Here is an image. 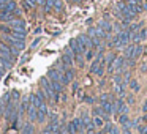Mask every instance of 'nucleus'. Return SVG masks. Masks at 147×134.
Here are the masks:
<instances>
[{"label": "nucleus", "instance_id": "nucleus-33", "mask_svg": "<svg viewBox=\"0 0 147 134\" xmlns=\"http://www.w3.org/2000/svg\"><path fill=\"white\" fill-rule=\"evenodd\" d=\"M133 103H134V98H133V96H130V98H128V104H133Z\"/></svg>", "mask_w": 147, "mask_h": 134}, {"label": "nucleus", "instance_id": "nucleus-4", "mask_svg": "<svg viewBox=\"0 0 147 134\" xmlns=\"http://www.w3.org/2000/svg\"><path fill=\"white\" fill-rule=\"evenodd\" d=\"M48 114H49V109L46 104L40 106L38 107V112H36V120H38V123H45V120L48 118Z\"/></svg>", "mask_w": 147, "mask_h": 134}, {"label": "nucleus", "instance_id": "nucleus-3", "mask_svg": "<svg viewBox=\"0 0 147 134\" xmlns=\"http://www.w3.org/2000/svg\"><path fill=\"white\" fill-rule=\"evenodd\" d=\"M78 41L81 44V49H82V54H86L87 49L92 48V38L89 35H79L78 36Z\"/></svg>", "mask_w": 147, "mask_h": 134}, {"label": "nucleus", "instance_id": "nucleus-2", "mask_svg": "<svg viewBox=\"0 0 147 134\" xmlns=\"http://www.w3.org/2000/svg\"><path fill=\"white\" fill-rule=\"evenodd\" d=\"M123 63H125V58L115 55L111 60V63H108V73L112 74V73H115V71H120V68L123 66Z\"/></svg>", "mask_w": 147, "mask_h": 134}, {"label": "nucleus", "instance_id": "nucleus-12", "mask_svg": "<svg viewBox=\"0 0 147 134\" xmlns=\"http://www.w3.org/2000/svg\"><path fill=\"white\" fill-rule=\"evenodd\" d=\"M11 36H14V38H19V40H26L27 33L26 30H19V29H11Z\"/></svg>", "mask_w": 147, "mask_h": 134}, {"label": "nucleus", "instance_id": "nucleus-13", "mask_svg": "<svg viewBox=\"0 0 147 134\" xmlns=\"http://www.w3.org/2000/svg\"><path fill=\"white\" fill-rule=\"evenodd\" d=\"M27 112H29V118L30 121H35L36 120V112H38V107H35L33 104L29 106V109H27Z\"/></svg>", "mask_w": 147, "mask_h": 134}, {"label": "nucleus", "instance_id": "nucleus-16", "mask_svg": "<svg viewBox=\"0 0 147 134\" xmlns=\"http://www.w3.org/2000/svg\"><path fill=\"white\" fill-rule=\"evenodd\" d=\"M35 133V128H33L32 123H26L22 128V134H33Z\"/></svg>", "mask_w": 147, "mask_h": 134}, {"label": "nucleus", "instance_id": "nucleus-26", "mask_svg": "<svg viewBox=\"0 0 147 134\" xmlns=\"http://www.w3.org/2000/svg\"><path fill=\"white\" fill-rule=\"evenodd\" d=\"M3 74H5V66L0 63V77H3Z\"/></svg>", "mask_w": 147, "mask_h": 134}, {"label": "nucleus", "instance_id": "nucleus-32", "mask_svg": "<svg viewBox=\"0 0 147 134\" xmlns=\"http://www.w3.org/2000/svg\"><path fill=\"white\" fill-rule=\"evenodd\" d=\"M27 60H29V55H24L22 60H21V63H24V62H27Z\"/></svg>", "mask_w": 147, "mask_h": 134}, {"label": "nucleus", "instance_id": "nucleus-38", "mask_svg": "<svg viewBox=\"0 0 147 134\" xmlns=\"http://www.w3.org/2000/svg\"><path fill=\"white\" fill-rule=\"evenodd\" d=\"M144 70H146V71H147V66H144Z\"/></svg>", "mask_w": 147, "mask_h": 134}, {"label": "nucleus", "instance_id": "nucleus-36", "mask_svg": "<svg viewBox=\"0 0 147 134\" xmlns=\"http://www.w3.org/2000/svg\"><path fill=\"white\" fill-rule=\"evenodd\" d=\"M123 134H131V133H130V129H125V133H123Z\"/></svg>", "mask_w": 147, "mask_h": 134}, {"label": "nucleus", "instance_id": "nucleus-14", "mask_svg": "<svg viewBox=\"0 0 147 134\" xmlns=\"http://www.w3.org/2000/svg\"><path fill=\"white\" fill-rule=\"evenodd\" d=\"M105 120L106 118L103 117V115H93V125H95V128L105 126Z\"/></svg>", "mask_w": 147, "mask_h": 134}, {"label": "nucleus", "instance_id": "nucleus-9", "mask_svg": "<svg viewBox=\"0 0 147 134\" xmlns=\"http://www.w3.org/2000/svg\"><path fill=\"white\" fill-rule=\"evenodd\" d=\"M70 48H71V51L74 52V55L82 54V49H81V44H79V41H78V38H73L70 41Z\"/></svg>", "mask_w": 147, "mask_h": 134}, {"label": "nucleus", "instance_id": "nucleus-11", "mask_svg": "<svg viewBox=\"0 0 147 134\" xmlns=\"http://www.w3.org/2000/svg\"><path fill=\"white\" fill-rule=\"evenodd\" d=\"M98 27L103 30V32H106L108 33V36H111V30H112V25L108 22V21H100V24H98Z\"/></svg>", "mask_w": 147, "mask_h": 134}, {"label": "nucleus", "instance_id": "nucleus-21", "mask_svg": "<svg viewBox=\"0 0 147 134\" xmlns=\"http://www.w3.org/2000/svg\"><path fill=\"white\" fill-rule=\"evenodd\" d=\"M0 32H3V33H11V27L10 25H0Z\"/></svg>", "mask_w": 147, "mask_h": 134}, {"label": "nucleus", "instance_id": "nucleus-6", "mask_svg": "<svg viewBox=\"0 0 147 134\" xmlns=\"http://www.w3.org/2000/svg\"><path fill=\"white\" fill-rule=\"evenodd\" d=\"M8 25H10L11 29L27 30V24H26V21H22V19H13V21H10V22H8Z\"/></svg>", "mask_w": 147, "mask_h": 134}, {"label": "nucleus", "instance_id": "nucleus-35", "mask_svg": "<svg viewBox=\"0 0 147 134\" xmlns=\"http://www.w3.org/2000/svg\"><path fill=\"white\" fill-rule=\"evenodd\" d=\"M95 134H108V133H106V131L103 129V131H100V133H95Z\"/></svg>", "mask_w": 147, "mask_h": 134}, {"label": "nucleus", "instance_id": "nucleus-8", "mask_svg": "<svg viewBox=\"0 0 147 134\" xmlns=\"http://www.w3.org/2000/svg\"><path fill=\"white\" fill-rule=\"evenodd\" d=\"M14 19V13L13 11H3L0 10V21L2 22H10V21Z\"/></svg>", "mask_w": 147, "mask_h": 134}, {"label": "nucleus", "instance_id": "nucleus-5", "mask_svg": "<svg viewBox=\"0 0 147 134\" xmlns=\"http://www.w3.org/2000/svg\"><path fill=\"white\" fill-rule=\"evenodd\" d=\"M73 77H74V71L71 70V68H67V70L63 71V74H62V79H60V82L63 84V85H68V84L73 80Z\"/></svg>", "mask_w": 147, "mask_h": 134}, {"label": "nucleus", "instance_id": "nucleus-15", "mask_svg": "<svg viewBox=\"0 0 147 134\" xmlns=\"http://www.w3.org/2000/svg\"><path fill=\"white\" fill-rule=\"evenodd\" d=\"M16 8H18L16 2H14V0H11V2H8V3H5L3 7L0 8V10H3V11H14Z\"/></svg>", "mask_w": 147, "mask_h": 134}, {"label": "nucleus", "instance_id": "nucleus-24", "mask_svg": "<svg viewBox=\"0 0 147 134\" xmlns=\"http://www.w3.org/2000/svg\"><path fill=\"white\" fill-rule=\"evenodd\" d=\"M109 134H120V133H119V129H117L115 126H112L111 131H109Z\"/></svg>", "mask_w": 147, "mask_h": 134}, {"label": "nucleus", "instance_id": "nucleus-19", "mask_svg": "<svg viewBox=\"0 0 147 134\" xmlns=\"http://www.w3.org/2000/svg\"><path fill=\"white\" fill-rule=\"evenodd\" d=\"M130 88L133 90L134 93H136V92H139V84H138L136 80H131V82H130Z\"/></svg>", "mask_w": 147, "mask_h": 134}, {"label": "nucleus", "instance_id": "nucleus-34", "mask_svg": "<svg viewBox=\"0 0 147 134\" xmlns=\"http://www.w3.org/2000/svg\"><path fill=\"white\" fill-rule=\"evenodd\" d=\"M142 109H144V112H147V99H146V103H144V107Z\"/></svg>", "mask_w": 147, "mask_h": 134}, {"label": "nucleus", "instance_id": "nucleus-17", "mask_svg": "<svg viewBox=\"0 0 147 134\" xmlns=\"http://www.w3.org/2000/svg\"><path fill=\"white\" fill-rule=\"evenodd\" d=\"M142 54V46L136 44L134 46V51H133V60H136V58H139V55Z\"/></svg>", "mask_w": 147, "mask_h": 134}, {"label": "nucleus", "instance_id": "nucleus-31", "mask_svg": "<svg viewBox=\"0 0 147 134\" xmlns=\"http://www.w3.org/2000/svg\"><path fill=\"white\" fill-rule=\"evenodd\" d=\"M8 2H11V0H0V8L3 7L5 3H8Z\"/></svg>", "mask_w": 147, "mask_h": 134}, {"label": "nucleus", "instance_id": "nucleus-20", "mask_svg": "<svg viewBox=\"0 0 147 134\" xmlns=\"http://www.w3.org/2000/svg\"><path fill=\"white\" fill-rule=\"evenodd\" d=\"M74 62L78 63V66H82L84 65V60H82V54H79V55H74Z\"/></svg>", "mask_w": 147, "mask_h": 134}, {"label": "nucleus", "instance_id": "nucleus-22", "mask_svg": "<svg viewBox=\"0 0 147 134\" xmlns=\"http://www.w3.org/2000/svg\"><path fill=\"white\" fill-rule=\"evenodd\" d=\"M22 8H24V10H26V11H29V10H32V5H30L29 3V0H24V2H22Z\"/></svg>", "mask_w": 147, "mask_h": 134}, {"label": "nucleus", "instance_id": "nucleus-37", "mask_svg": "<svg viewBox=\"0 0 147 134\" xmlns=\"http://www.w3.org/2000/svg\"><path fill=\"white\" fill-rule=\"evenodd\" d=\"M144 52H146V54H147V46H146V51H144Z\"/></svg>", "mask_w": 147, "mask_h": 134}, {"label": "nucleus", "instance_id": "nucleus-27", "mask_svg": "<svg viewBox=\"0 0 147 134\" xmlns=\"http://www.w3.org/2000/svg\"><path fill=\"white\" fill-rule=\"evenodd\" d=\"M38 44H40V38H38V40H35V41L32 43V46H30V48H32V49H35V48H36V46H38Z\"/></svg>", "mask_w": 147, "mask_h": 134}, {"label": "nucleus", "instance_id": "nucleus-29", "mask_svg": "<svg viewBox=\"0 0 147 134\" xmlns=\"http://www.w3.org/2000/svg\"><path fill=\"white\" fill-rule=\"evenodd\" d=\"M84 101H86V103H93V98H90V96H84Z\"/></svg>", "mask_w": 147, "mask_h": 134}, {"label": "nucleus", "instance_id": "nucleus-30", "mask_svg": "<svg viewBox=\"0 0 147 134\" xmlns=\"http://www.w3.org/2000/svg\"><path fill=\"white\" fill-rule=\"evenodd\" d=\"M78 88H79V84H78V82H74V84H73V92L76 93V92H78Z\"/></svg>", "mask_w": 147, "mask_h": 134}, {"label": "nucleus", "instance_id": "nucleus-28", "mask_svg": "<svg viewBox=\"0 0 147 134\" xmlns=\"http://www.w3.org/2000/svg\"><path fill=\"white\" fill-rule=\"evenodd\" d=\"M108 99H109V95H106V93H105V95H101V98H100V101H108Z\"/></svg>", "mask_w": 147, "mask_h": 134}, {"label": "nucleus", "instance_id": "nucleus-10", "mask_svg": "<svg viewBox=\"0 0 147 134\" xmlns=\"http://www.w3.org/2000/svg\"><path fill=\"white\" fill-rule=\"evenodd\" d=\"M101 107H103V111H105V114L108 115H111L112 112H114V107H112V101L111 99H108V101H103L101 103Z\"/></svg>", "mask_w": 147, "mask_h": 134}, {"label": "nucleus", "instance_id": "nucleus-18", "mask_svg": "<svg viewBox=\"0 0 147 134\" xmlns=\"http://www.w3.org/2000/svg\"><path fill=\"white\" fill-rule=\"evenodd\" d=\"M54 10H55V11H62V10H63L62 0H54Z\"/></svg>", "mask_w": 147, "mask_h": 134}, {"label": "nucleus", "instance_id": "nucleus-25", "mask_svg": "<svg viewBox=\"0 0 147 134\" xmlns=\"http://www.w3.org/2000/svg\"><path fill=\"white\" fill-rule=\"evenodd\" d=\"M11 96H13V99H14V101H18V98H19V93H18L16 90H14V92L11 93Z\"/></svg>", "mask_w": 147, "mask_h": 134}, {"label": "nucleus", "instance_id": "nucleus-1", "mask_svg": "<svg viewBox=\"0 0 147 134\" xmlns=\"http://www.w3.org/2000/svg\"><path fill=\"white\" fill-rule=\"evenodd\" d=\"M2 41L10 44V46H13V48H16V49H19V51L26 48V40L14 38V36H11V35H3L2 36Z\"/></svg>", "mask_w": 147, "mask_h": 134}, {"label": "nucleus", "instance_id": "nucleus-7", "mask_svg": "<svg viewBox=\"0 0 147 134\" xmlns=\"http://www.w3.org/2000/svg\"><path fill=\"white\" fill-rule=\"evenodd\" d=\"M62 71L60 70H57V68H52V70H49L48 71V74L46 76L49 77V80H60L62 79Z\"/></svg>", "mask_w": 147, "mask_h": 134}, {"label": "nucleus", "instance_id": "nucleus-23", "mask_svg": "<svg viewBox=\"0 0 147 134\" xmlns=\"http://www.w3.org/2000/svg\"><path fill=\"white\" fill-rule=\"evenodd\" d=\"M86 58H87V60H92V58H93V52L87 49V51H86Z\"/></svg>", "mask_w": 147, "mask_h": 134}]
</instances>
